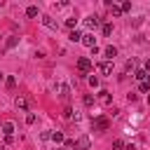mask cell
Wrapping results in <instances>:
<instances>
[{"label": "cell", "mask_w": 150, "mask_h": 150, "mask_svg": "<svg viewBox=\"0 0 150 150\" xmlns=\"http://www.w3.org/2000/svg\"><path fill=\"white\" fill-rule=\"evenodd\" d=\"M141 91H150V77L145 80V82H141V87H138Z\"/></svg>", "instance_id": "20"}, {"label": "cell", "mask_w": 150, "mask_h": 150, "mask_svg": "<svg viewBox=\"0 0 150 150\" xmlns=\"http://www.w3.org/2000/svg\"><path fill=\"white\" fill-rule=\"evenodd\" d=\"M89 84H91V87H98V77L91 75V77H89Z\"/></svg>", "instance_id": "27"}, {"label": "cell", "mask_w": 150, "mask_h": 150, "mask_svg": "<svg viewBox=\"0 0 150 150\" xmlns=\"http://www.w3.org/2000/svg\"><path fill=\"white\" fill-rule=\"evenodd\" d=\"M14 105H16V110H28V98L19 94V96L14 98Z\"/></svg>", "instance_id": "3"}, {"label": "cell", "mask_w": 150, "mask_h": 150, "mask_svg": "<svg viewBox=\"0 0 150 150\" xmlns=\"http://www.w3.org/2000/svg\"><path fill=\"white\" fill-rule=\"evenodd\" d=\"M52 141H54V143H63L66 138H63V134H61V131H52Z\"/></svg>", "instance_id": "16"}, {"label": "cell", "mask_w": 150, "mask_h": 150, "mask_svg": "<svg viewBox=\"0 0 150 150\" xmlns=\"http://www.w3.org/2000/svg\"><path fill=\"white\" fill-rule=\"evenodd\" d=\"M26 122H28V124H33V122H35V115H33V112H28V117H26Z\"/></svg>", "instance_id": "28"}, {"label": "cell", "mask_w": 150, "mask_h": 150, "mask_svg": "<svg viewBox=\"0 0 150 150\" xmlns=\"http://www.w3.org/2000/svg\"><path fill=\"white\" fill-rule=\"evenodd\" d=\"M134 77H136V80H141V82H145V80L150 77V73H148L145 68H141V70H136V73H134Z\"/></svg>", "instance_id": "10"}, {"label": "cell", "mask_w": 150, "mask_h": 150, "mask_svg": "<svg viewBox=\"0 0 150 150\" xmlns=\"http://www.w3.org/2000/svg\"><path fill=\"white\" fill-rule=\"evenodd\" d=\"M84 23H87V28H96V26L101 23V19H98V16H87Z\"/></svg>", "instance_id": "9"}, {"label": "cell", "mask_w": 150, "mask_h": 150, "mask_svg": "<svg viewBox=\"0 0 150 150\" xmlns=\"http://www.w3.org/2000/svg\"><path fill=\"white\" fill-rule=\"evenodd\" d=\"M56 94H59L61 98H68V96H70V84H68V82H56Z\"/></svg>", "instance_id": "2"}, {"label": "cell", "mask_w": 150, "mask_h": 150, "mask_svg": "<svg viewBox=\"0 0 150 150\" xmlns=\"http://www.w3.org/2000/svg\"><path fill=\"white\" fill-rule=\"evenodd\" d=\"M42 23H45L47 28H52V30H59V23H56V19H52L49 14H45V16H42Z\"/></svg>", "instance_id": "4"}, {"label": "cell", "mask_w": 150, "mask_h": 150, "mask_svg": "<svg viewBox=\"0 0 150 150\" xmlns=\"http://www.w3.org/2000/svg\"><path fill=\"white\" fill-rule=\"evenodd\" d=\"M108 7H110V14H112V16H120V14H122V7H120V5H112V2H110Z\"/></svg>", "instance_id": "15"}, {"label": "cell", "mask_w": 150, "mask_h": 150, "mask_svg": "<svg viewBox=\"0 0 150 150\" xmlns=\"http://www.w3.org/2000/svg\"><path fill=\"white\" fill-rule=\"evenodd\" d=\"M94 129L105 131V129H108V120H105V117H96V120H94Z\"/></svg>", "instance_id": "7"}, {"label": "cell", "mask_w": 150, "mask_h": 150, "mask_svg": "<svg viewBox=\"0 0 150 150\" xmlns=\"http://www.w3.org/2000/svg\"><path fill=\"white\" fill-rule=\"evenodd\" d=\"M73 115H75L73 108H66V110H63V117H66V120H73Z\"/></svg>", "instance_id": "19"}, {"label": "cell", "mask_w": 150, "mask_h": 150, "mask_svg": "<svg viewBox=\"0 0 150 150\" xmlns=\"http://www.w3.org/2000/svg\"><path fill=\"white\" fill-rule=\"evenodd\" d=\"M101 30H103V35H110V33H112V26H110V23H103Z\"/></svg>", "instance_id": "18"}, {"label": "cell", "mask_w": 150, "mask_h": 150, "mask_svg": "<svg viewBox=\"0 0 150 150\" xmlns=\"http://www.w3.org/2000/svg\"><path fill=\"white\" fill-rule=\"evenodd\" d=\"M122 148H127L124 141H112V150H122Z\"/></svg>", "instance_id": "21"}, {"label": "cell", "mask_w": 150, "mask_h": 150, "mask_svg": "<svg viewBox=\"0 0 150 150\" xmlns=\"http://www.w3.org/2000/svg\"><path fill=\"white\" fill-rule=\"evenodd\" d=\"M40 138H42V141H49V138H52V131H42Z\"/></svg>", "instance_id": "25"}, {"label": "cell", "mask_w": 150, "mask_h": 150, "mask_svg": "<svg viewBox=\"0 0 150 150\" xmlns=\"http://www.w3.org/2000/svg\"><path fill=\"white\" fill-rule=\"evenodd\" d=\"M120 7H122V12H129V9H131V2H122Z\"/></svg>", "instance_id": "26"}, {"label": "cell", "mask_w": 150, "mask_h": 150, "mask_svg": "<svg viewBox=\"0 0 150 150\" xmlns=\"http://www.w3.org/2000/svg\"><path fill=\"white\" fill-rule=\"evenodd\" d=\"M89 148H91V138H89L87 134L75 141V150H89Z\"/></svg>", "instance_id": "1"}, {"label": "cell", "mask_w": 150, "mask_h": 150, "mask_svg": "<svg viewBox=\"0 0 150 150\" xmlns=\"http://www.w3.org/2000/svg\"><path fill=\"white\" fill-rule=\"evenodd\" d=\"M68 40H70V42H82V35H80V30H70Z\"/></svg>", "instance_id": "14"}, {"label": "cell", "mask_w": 150, "mask_h": 150, "mask_svg": "<svg viewBox=\"0 0 150 150\" xmlns=\"http://www.w3.org/2000/svg\"><path fill=\"white\" fill-rule=\"evenodd\" d=\"M0 80H2V73H0Z\"/></svg>", "instance_id": "30"}, {"label": "cell", "mask_w": 150, "mask_h": 150, "mask_svg": "<svg viewBox=\"0 0 150 150\" xmlns=\"http://www.w3.org/2000/svg\"><path fill=\"white\" fill-rule=\"evenodd\" d=\"M145 70H148V73H150V59H148V61H145Z\"/></svg>", "instance_id": "29"}, {"label": "cell", "mask_w": 150, "mask_h": 150, "mask_svg": "<svg viewBox=\"0 0 150 150\" xmlns=\"http://www.w3.org/2000/svg\"><path fill=\"white\" fill-rule=\"evenodd\" d=\"M2 134L5 136H12L14 134V122H2Z\"/></svg>", "instance_id": "11"}, {"label": "cell", "mask_w": 150, "mask_h": 150, "mask_svg": "<svg viewBox=\"0 0 150 150\" xmlns=\"http://www.w3.org/2000/svg\"><path fill=\"white\" fill-rule=\"evenodd\" d=\"M98 70H101L103 75H110V73H112V63H110V61H103V63H98Z\"/></svg>", "instance_id": "8"}, {"label": "cell", "mask_w": 150, "mask_h": 150, "mask_svg": "<svg viewBox=\"0 0 150 150\" xmlns=\"http://www.w3.org/2000/svg\"><path fill=\"white\" fill-rule=\"evenodd\" d=\"M148 103H150V96H148Z\"/></svg>", "instance_id": "31"}, {"label": "cell", "mask_w": 150, "mask_h": 150, "mask_svg": "<svg viewBox=\"0 0 150 150\" xmlns=\"http://www.w3.org/2000/svg\"><path fill=\"white\" fill-rule=\"evenodd\" d=\"M98 101H101V103H105V105H108V103H110V101H112V98H110V94H108V91H105V89H101V91H98Z\"/></svg>", "instance_id": "12"}, {"label": "cell", "mask_w": 150, "mask_h": 150, "mask_svg": "<svg viewBox=\"0 0 150 150\" xmlns=\"http://www.w3.org/2000/svg\"><path fill=\"white\" fill-rule=\"evenodd\" d=\"M38 14H40V12H38V7H35V5H30V7H26V16H28V19H35Z\"/></svg>", "instance_id": "13"}, {"label": "cell", "mask_w": 150, "mask_h": 150, "mask_svg": "<svg viewBox=\"0 0 150 150\" xmlns=\"http://www.w3.org/2000/svg\"><path fill=\"white\" fill-rule=\"evenodd\" d=\"M82 45H87L89 49H94V47H96V38H94L91 33H84V35H82Z\"/></svg>", "instance_id": "5"}, {"label": "cell", "mask_w": 150, "mask_h": 150, "mask_svg": "<svg viewBox=\"0 0 150 150\" xmlns=\"http://www.w3.org/2000/svg\"><path fill=\"white\" fill-rule=\"evenodd\" d=\"M66 26H68V28H75V26H77V19H75V16H73V19H66Z\"/></svg>", "instance_id": "22"}, {"label": "cell", "mask_w": 150, "mask_h": 150, "mask_svg": "<svg viewBox=\"0 0 150 150\" xmlns=\"http://www.w3.org/2000/svg\"><path fill=\"white\" fill-rule=\"evenodd\" d=\"M105 56H108V59H115V56H117V49H115L112 45H110V47H105Z\"/></svg>", "instance_id": "17"}, {"label": "cell", "mask_w": 150, "mask_h": 150, "mask_svg": "<svg viewBox=\"0 0 150 150\" xmlns=\"http://www.w3.org/2000/svg\"><path fill=\"white\" fill-rule=\"evenodd\" d=\"M84 105H94V96H91V94L84 96Z\"/></svg>", "instance_id": "24"}, {"label": "cell", "mask_w": 150, "mask_h": 150, "mask_svg": "<svg viewBox=\"0 0 150 150\" xmlns=\"http://www.w3.org/2000/svg\"><path fill=\"white\" fill-rule=\"evenodd\" d=\"M77 68H80L82 73H89V70H91V61L82 56V59H77Z\"/></svg>", "instance_id": "6"}, {"label": "cell", "mask_w": 150, "mask_h": 150, "mask_svg": "<svg viewBox=\"0 0 150 150\" xmlns=\"http://www.w3.org/2000/svg\"><path fill=\"white\" fill-rule=\"evenodd\" d=\"M14 84H16V80H14V75H9V77H7V87L14 89Z\"/></svg>", "instance_id": "23"}]
</instances>
